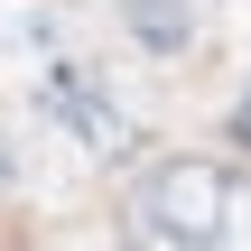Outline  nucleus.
Here are the masks:
<instances>
[{"label":"nucleus","instance_id":"nucleus-1","mask_svg":"<svg viewBox=\"0 0 251 251\" xmlns=\"http://www.w3.org/2000/svg\"><path fill=\"white\" fill-rule=\"evenodd\" d=\"M140 251H251V177L214 158H168L140 177Z\"/></svg>","mask_w":251,"mask_h":251},{"label":"nucleus","instance_id":"nucleus-2","mask_svg":"<svg viewBox=\"0 0 251 251\" xmlns=\"http://www.w3.org/2000/svg\"><path fill=\"white\" fill-rule=\"evenodd\" d=\"M47 102H56V112H65V121H75V130L93 140V149H121V121L102 112V93H93V75H56V93H47Z\"/></svg>","mask_w":251,"mask_h":251},{"label":"nucleus","instance_id":"nucleus-3","mask_svg":"<svg viewBox=\"0 0 251 251\" xmlns=\"http://www.w3.org/2000/svg\"><path fill=\"white\" fill-rule=\"evenodd\" d=\"M130 19H140L149 47H177V37H186V9H177V0H130Z\"/></svg>","mask_w":251,"mask_h":251},{"label":"nucleus","instance_id":"nucleus-4","mask_svg":"<svg viewBox=\"0 0 251 251\" xmlns=\"http://www.w3.org/2000/svg\"><path fill=\"white\" fill-rule=\"evenodd\" d=\"M233 130H242V140H251V93H242V112H233Z\"/></svg>","mask_w":251,"mask_h":251}]
</instances>
